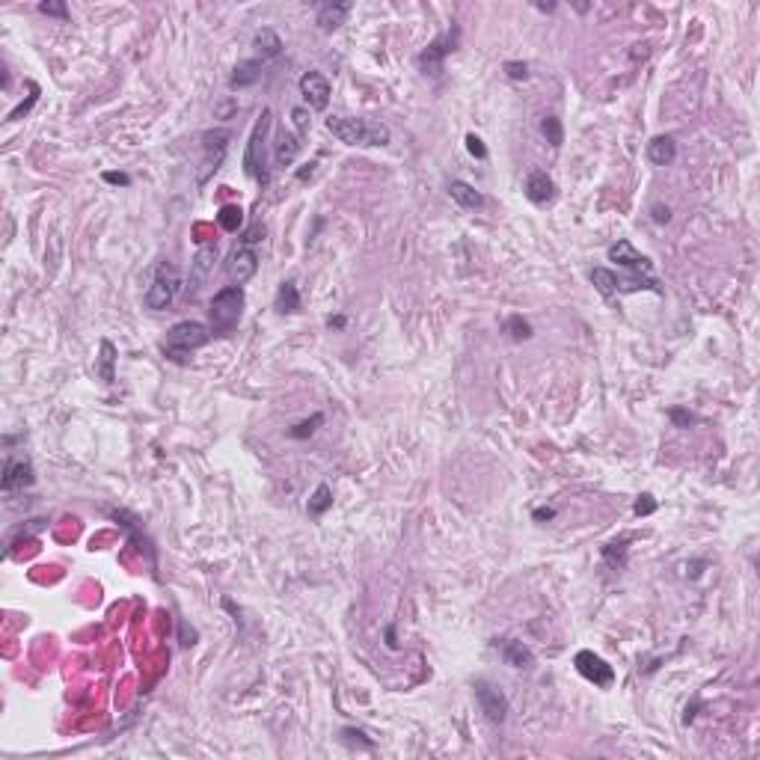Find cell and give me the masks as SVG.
<instances>
[{"label": "cell", "instance_id": "obj_11", "mask_svg": "<svg viewBox=\"0 0 760 760\" xmlns=\"http://www.w3.org/2000/svg\"><path fill=\"white\" fill-rule=\"evenodd\" d=\"M226 270H229V277L235 279V285H247L252 277H256V270H259L256 250H252V247H235L232 256H229Z\"/></svg>", "mask_w": 760, "mask_h": 760}, {"label": "cell", "instance_id": "obj_39", "mask_svg": "<svg viewBox=\"0 0 760 760\" xmlns=\"http://www.w3.org/2000/svg\"><path fill=\"white\" fill-rule=\"evenodd\" d=\"M466 152L473 155V158H478V160H484V158H487V146H484V140H481V137H476V134H466Z\"/></svg>", "mask_w": 760, "mask_h": 760}, {"label": "cell", "instance_id": "obj_5", "mask_svg": "<svg viewBox=\"0 0 760 760\" xmlns=\"http://www.w3.org/2000/svg\"><path fill=\"white\" fill-rule=\"evenodd\" d=\"M178 292H182V274H178V267L173 262H160L158 270H155V277H152V285L146 288L143 303H146V309L160 312L175 300Z\"/></svg>", "mask_w": 760, "mask_h": 760}, {"label": "cell", "instance_id": "obj_32", "mask_svg": "<svg viewBox=\"0 0 760 760\" xmlns=\"http://www.w3.org/2000/svg\"><path fill=\"white\" fill-rule=\"evenodd\" d=\"M36 101H39V83H30V96H27V101H21V104H18V107H15V111H12L6 119H9V122H18L21 116H27V113H30V107H33Z\"/></svg>", "mask_w": 760, "mask_h": 760}, {"label": "cell", "instance_id": "obj_4", "mask_svg": "<svg viewBox=\"0 0 760 760\" xmlns=\"http://www.w3.org/2000/svg\"><path fill=\"white\" fill-rule=\"evenodd\" d=\"M241 312H244V288L241 285H226L220 288L214 297H211V333H232L235 327H238V321H241Z\"/></svg>", "mask_w": 760, "mask_h": 760}, {"label": "cell", "instance_id": "obj_47", "mask_svg": "<svg viewBox=\"0 0 760 760\" xmlns=\"http://www.w3.org/2000/svg\"><path fill=\"white\" fill-rule=\"evenodd\" d=\"M345 324H348V318H345V315H336V318H327V327H330V330H333V327H336V330H342V327H345Z\"/></svg>", "mask_w": 760, "mask_h": 760}, {"label": "cell", "instance_id": "obj_7", "mask_svg": "<svg viewBox=\"0 0 760 760\" xmlns=\"http://www.w3.org/2000/svg\"><path fill=\"white\" fill-rule=\"evenodd\" d=\"M229 140H232L229 131H205L202 134V164H199L202 170H199V175H196L199 185H205L211 178V173L220 170L223 158L229 152Z\"/></svg>", "mask_w": 760, "mask_h": 760}, {"label": "cell", "instance_id": "obj_44", "mask_svg": "<svg viewBox=\"0 0 760 760\" xmlns=\"http://www.w3.org/2000/svg\"><path fill=\"white\" fill-rule=\"evenodd\" d=\"M315 167H318L315 160H309V164H303V167L297 170V182H306V178H312V175H315Z\"/></svg>", "mask_w": 760, "mask_h": 760}, {"label": "cell", "instance_id": "obj_17", "mask_svg": "<svg viewBox=\"0 0 760 760\" xmlns=\"http://www.w3.org/2000/svg\"><path fill=\"white\" fill-rule=\"evenodd\" d=\"M674 158H677V143L672 137H654L647 143V160L654 167H672L674 164Z\"/></svg>", "mask_w": 760, "mask_h": 760}, {"label": "cell", "instance_id": "obj_15", "mask_svg": "<svg viewBox=\"0 0 760 760\" xmlns=\"http://www.w3.org/2000/svg\"><path fill=\"white\" fill-rule=\"evenodd\" d=\"M526 196H529V202H535V205H547L550 199L555 196V182L544 170H535L526 178Z\"/></svg>", "mask_w": 760, "mask_h": 760}, {"label": "cell", "instance_id": "obj_28", "mask_svg": "<svg viewBox=\"0 0 760 760\" xmlns=\"http://www.w3.org/2000/svg\"><path fill=\"white\" fill-rule=\"evenodd\" d=\"M217 223H220L223 232H238L244 226V211H241V205H223L220 214H217Z\"/></svg>", "mask_w": 760, "mask_h": 760}, {"label": "cell", "instance_id": "obj_18", "mask_svg": "<svg viewBox=\"0 0 760 760\" xmlns=\"http://www.w3.org/2000/svg\"><path fill=\"white\" fill-rule=\"evenodd\" d=\"M300 149H303V143H300V134H294V131H282L279 137H277V149H274V158H277V167H292L294 160H297V155H300Z\"/></svg>", "mask_w": 760, "mask_h": 760}, {"label": "cell", "instance_id": "obj_24", "mask_svg": "<svg viewBox=\"0 0 760 760\" xmlns=\"http://www.w3.org/2000/svg\"><path fill=\"white\" fill-rule=\"evenodd\" d=\"M297 309H300V292H297V285L288 279V282L279 285V292H277V312H282V315L288 312V315H292Z\"/></svg>", "mask_w": 760, "mask_h": 760}, {"label": "cell", "instance_id": "obj_6", "mask_svg": "<svg viewBox=\"0 0 760 760\" xmlns=\"http://www.w3.org/2000/svg\"><path fill=\"white\" fill-rule=\"evenodd\" d=\"M458 45H461V27H458V24H451V27H448L446 33H440L433 42H428V48L419 53V57H416V63H419V68L425 71V75H433V78H437L440 71H443L446 57H448L451 51H458Z\"/></svg>", "mask_w": 760, "mask_h": 760}, {"label": "cell", "instance_id": "obj_9", "mask_svg": "<svg viewBox=\"0 0 760 760\" xmlns=\"http://www.w3.org/2000/svg\"><path fill=\"white\" fill-rule=\"evenodd\" d=\"M573 665H576L579 674H582L585 680H591L594 686H600V689H606V686L615 683V668L603 657H597L594 650H579V654L573 657Z\"/></svg>", "mask_w": 760, "mask_h": 760}, {"label": "cell", "instance_id": "obj_38", "mask_svg": "<svg viewBox=\"0 0 760 760\" xmlns=\"http://www.w3.org/2000/svg\"><path fill=\"white\" fill-rule=\"evenodd\" d=\"M292 122H294L297 134L306 137V131H309V111H306V107H294V111H292Z\"/></svg>", "mask_w": 760, "mask_h": 760}, {"label": "cell", "instance_id": "obj_31", "mask_svg": "<svg viewBox=\"0 0 760 760\" xmlns=\"http://www.w3.org/2000/svg\"><path fill=\"white\" fill-rule=\"evenodd\" d=\"M505 333H508L514 342H523V339H532V324L523 321L520 315H511L505 321Z\"/></svg>", "mask_w": 760, "mask_h": 760}, {"label": "cell", "instance_id": "obj_25", "mask_svg": "<svg viewBox=\"0 0 760 760\" xmlns=\"http://www.w3.org/2000/svg\"><path fill=\"white\" fill-rule=\"evenodd\" d=\"M333 508V487L330 484H318L315 493L309 496V514L312 517H321Z\"/></svg>", "mask_w": 760, "mask_h": 760}, {"label": "cell", "instance_id": "obj_26", "mask_svg": "<svg viewBox=\"0 0 760 760\" xmlns=\"http://www.w3.org/2000/svg\"><path fill=\"white\" fill-rule=\"evenodd\" d=\"M540 134L547 137V143L553 149H558L565 143V128H562V119L558 116H553V113H547L544 119H540Z\"/></svg>", "mask_w": 760, "mask_h": 760}, {"label": "cell", "instance_id": "obj_14", "mask_svg": "<svg viewBox=\"0 0 760 760\" xmlns=\"http://www.w3.org/2000/svg\"><path fill=\"white\" fill-rule=\"evenodd\" d=\"M214 262H217V244H202L196 250V256L190 262V285H188L190 294H196L199 285L208 279V274L214 270Z\"/></svg>", "mask_w": 760, "mask_h": 760}, {"label": "cell", "instance_id": "obj_37", "mask_svg": "<svg viewBox=\"0 0 760 760\" xmlns=\"http://www.w3.org/2000/svg\"><path fill=\"white\" fill-rule=\"evenodd\" d=\"M342 739H345V743H351V746H363V749H371L374 743L371 739H366V734L363 731H356V728H342Z\"/></svg>", "mask_w": 760, "mask_h": 760}, {"label": "cell", "instance_id": "obj_30", "mask_svg": "<svg viewBox=\"0 0 760 760\" xmlns=\"http://www.w3.org/2000/svg\"><path fill=\"white\" fill-rule=\"evenodd\" d=\"M627 544H630V538H621V540H615V544L603 547V558L615 570H624V565H627Z\"/></svg>", "mask_w": 760, "mask_h": 760}, {"label": "cell", "instance_id": "obj_19", "mask_svg": "<svg viewBox=\"0 0 760 760\" xmlns=\"http://www.w3.org/2000/svg\"><path fill=\"white\" fill-rule=\"evenodd\" d=\"M496 647L502 650V657L505 662H508L511 668H532L535 665V654L523 645V642H514V639H502L496 642Z\"/></svg>", "mask_w": 760, "mask_h": 760}, {"label": "cell", "instance_id": "obj_29", "mask_svg": "<svg viewBox=\"0 0 760 760\" xmlns=\"http://www.w3.org/2000/svg\"><path fill=\"white\" fill-rule=\"evenodd\" d=\"M321 425H324V413H312L309 419H303V422L288 428V437H292V440H306V437H312Z\"/></svg>", "mask_w": 760, "mask_h": 760}, {"label": "cell", "instance_id": "obj_33", "mask_svg": "<svg viewBox=\"0 0 760 760\" xmlns=\"http://www.w3.org/2000/svg\"><path fill=\"white\" fill-rule=\"evenodd\" d=\"M265 232H267L265 223H252V226L241 235V238H238V247H256V244H262V241H265Z\"/></svg>", "mask_w": 760, "mask_h": 760}, {"label": "cell", "instance_id": "obj_21", "mask_svg": "<svg viewBox=\"0 0 760 760\" xmlns=\"http://www.w3.org/2000/svg\"><path fill=\"white\" fill-rule=\"evenodd\" d=\"M348 12H351V4L345 0V4H324L321 9H318V27L324 30V33H333V30H339L342 24H345V18H348Z\"/></svg>", "mask_w": 760, "mask_h": 760}, {"label": "cell", "instance_id": "obj_41", "mask_svg": "<svg viewBox=\"0 0 760 760\" xmlns=\"http://www.w3.org/2000/svg\"><path fill=\"white\" fill-rule=\"evenodd\" d=\"M196 639H199V632H196L193 627H188L185 621L178 624V642H182V647H190V645H196Z\"/></svg>", "mask_w": 760, "mask_h": 760}, {"label": "cell", "instance_id": "obj_48", "mask_svg": "<svg viewBox=\"0 0 760 760\" xmlns=\"http://www.w3.org/2000/svg\"><path fill=\"white\" fill-rule=\"evenodd\" d=\"M535 6H538L540 12H553V9H555V4H535Z\"/></svg>", "mask_w": 760, "mask_h": 760}, {"label": "cell", "instance_id": "obj_2", "mask_svg": "<svg viewBox=\"0 0 760 760\" xmlns=\"http://www.w3.org/2000/svg\"><path fill=\"white\" fill-rule=\"evenodd\" d=\"M211 327L202 321H178L170 327L167 333V342H164V351L170 359H175V363H185V359L199 351V348H205L208 342H211Z\"/></svg>", "mask_w": 760, "mask_h": 760}, {"label": "cell", "instance_id": "obj_20", "mask_svg": "<svg viewBox=\"0 0 760 760\" xmlns=\"http://www.w3.org/2000/svg\"><path fill=\"white\" fill-rule=\"evenodd\" d=\"M252 48L259 51V60H277L285 45H282L277 30L262 27V30H256V36H252Z\"/></svg>", "mask_w": 760, "mask_h": 760}, {"label": "cell", "instance_id": "obj_40", "mask_svg": "<svg viewBox=\"0 0 760 760\" xmlns=\"http://www.w3.org/2000/svg\"><path fill=\"white\" fill-rule=\"evenodd\" d=\"M39 12L60 18V21H66V18H68V6L66 4H51V0H48V4H39Z\"/></svg>", "mask_w": 760, "mask_h": 760}, {"label": "cell", "instance_id": "obj_23", "mask_svg": "<svg viewBox=\"0 0 760 760\" xmlns=\"http://www.w3.org/2000/svg\"><path fill=\"white\" fill-rule=\"evenodd\" d=\"M588 277H591V285H594V288H597V292H600L603 297L618 294V285H621V279L615 277L609 267H594Z\"/></svg>", "mask_w": 760, "mask_h": 760}, {"label": "cell", "instance_id": "obj_34", "mask_svg": "<svg viewBox=\"0 0 760 760\" xmlns=\"http://www.w3.org/2000/svg\"><path fill=\"white\" fill-rule=\"evenodd\" d=\"M668 419L674 422V428H689V425L698 422L689 410H680V407H672V410H668Z\"/></svg>", "mask_w": 760, "mask_h": 760}, {"label": "cell", "instance_id": "obj_22", "mask_svg": "<svg viewBox=\"0 0 760 760\" xmlns=\"http://www.w3.org/2000/svg\"><path fill=\"white\" fill-rule=\"evenodd\" d=\"M448 193H451V199H455L461 208H481L484 205V196L473 185H466V182H451L448 185Z\"/></svg>", "mask_w": 760, "mask_h": 760}, {"label": "cell", "instance_id": "obj_42", "mask_svg": "<svg viewBox=\"0 0 760 760\" xmlns=\"http://www.w3.org/2000/svg\"><path fill=\"white\" fill-rule=\"evenodd\" d=\"M235 111H238V101H235V98H229V101H223L220 107H217L214 113H217V119H229Z\"/></svg>", "mask_w": 760, "mask_h": 760}, {"label": "cell", "instance_id": "obj_8", "mask_svg": "<svg viewBox=\"0 0 760 760\" xmlns=\"http://www.w3.org/2000/svg\"><path fill=\"white\" fill-rule=\"evenodd\" d=\"M473 689H476V701H478L481 713L491 719L493 725H502L505 716H508V698H505V692L499 689V686H493L491 680H484V677H478L473 683Z\"/></svg>", "mask_w": 760, "mask_h": 760}, {"label": "cell", "instance_id": "obj_1", "mask_svg": "<svg viewBox=\"0 0 760 760\" xmlns=\"http://www.w3.org/2000/svg\"><path fill=\"white\" fill-rule=\"evenodd\" d=\"M327 131L339 143H345V146H386L392 140V134L384 122L359 119V116H330Z\"/></svg>", "mask_w": 760, "mask_h": 760}, {"label": "cell", "instance_id": "obj_16", "mask_svg": "<svg viewBox=\"0 0 760 760\" xmlns=\"http://www.w3.org/2000/svg\"><path fill=\"white\" fill-rule=\"evenodd\" d=\"M262 66H265V60H241L238 66L232 68L229 89H247L252 83H259L262 81Z\"/></svg>", "mask_w": 760, "mask_h": 760}, {"label": "cell", "instance_id": "obj_3", "mask_svg": "<svg viewBox=\"0 0 760 760\" xmlns=\"http://www.w3.org/2000/svg\"><path fill=\"white\" fill-rule=\"evenodd\" d=\"M270 119H274V113L262 111L259 122H256V128H252L250 140H247V152H244V170L250 178H256V182L265 188L270 182V167H267V134H270Z\"/></svg>", "mask_w": 760, "mask_h": 760}, {"label": "cell", "instance_id": "obj_27", "mask_svg": "<svg viewBox=\"0 0 760 760\" xmlns=\"http://www.w3.org/2000/svg\"><path fill=\"white\" fill-rule=\"evenodd\" d=\"M113 363H116V348H113V342H101V359H98V374L101 380H107V384H113L116 374H113Z\"/></svg>", "mask_w": 760, "mask_h": 760}, {"label": "cell", "instance_id": "obj_10", "mask_svg": "<svg viewBox=\"0 0 760 760\" xmlns=\"http://www.w3.org/2000/svg\"><path fill=\"white\" fill-rule=\"evenodd\" d=\"M300 96L303 101L312 107V111H327L330 104V81L321 75V71H306L300 78Z\"/></svg>", "mask_w": 760, "mask_h": 760}, {"label": "cell", "instance_id": "obj_13", "mask_svg": "<svg viewBox=\"0 0 760 760\" xmlns=\"http://www.w3.org/2000/svg\"><path fill=\"white\" fill-rule=\"evenodd\" d=\"M36 481V473H33V463L30 458H9L6 466H4V491L12 493V491H24Z\"/></svg>", "mask_w": 760, "mask_h": 760}, {"label": "cell", "instance_id": "obj_35", "mask_svg": "<svg viewBox=\"0 0 760 760\" xmlns=\"http://www.w3.org/2000/svg\"><path fill=\"white\" fill-rule=\"evenodd\" d=\"M632 511H636V517H647V514H654L657 511V499L650 496V493H642L636 499V505H632Z\"/></svg>", "mask_w": 760, "mask_h": 760}, {"label": "cell", "instance_id": "obj_45", "mask_svg": "<svg viewBox=\"0 0 760 760\" xmlns=\"http://www.w3.org/2000/svg\"><path fill=\"white\" fill-rule=\"evenodd\" d=\"M654 220L657 223H668V220H672V211L662 208V205H654Z\"/></svg>", "mask_w": 760, "mask_h": 760}, {"label": "cell", "instance_id": "obj_46", "mask_svg": "<svg viewBox=\"0 0 760 760\" xmlns=\"http://www.w3.org/2000/svg\"><path fill=\"white\" fill-rule=\"evenodd\" d=\"M538 523H544V520H553L555 517V508H535V514H532Z\"/></svg>", "mask_w": 760, "mask_h": 760}, {"label": "cell", "instance_id": "obj_36", "mask_svg": "<svg viewBox=\"0 0 760 760\" xmlns=\"http://www.w3.org/2000/svg\"><path fill=\"white\" fill-rule=\"evenodd\" d=\"M505 75H508L511 81H526L529 78V66L520 63V60H508V63H505Z\"/></svg>", "mask_w": 760, "mask_h": 760}, {"label": "cell", "instance_id": "obj_12", "mask_svg": "<svg viewBox=\"0 0 760 760\" xmlns=\"http://www.w3.org/2000/svg\"><path fill=\"white\" fill-rule=\"evenodd\" d=\"M609 262H618L621 267H627V270H632V274H650V259L647 256H642V252L632 247L630 241H618V244H612L609 247Z\"/></svg>", "mask_w": 760, "mask_h": 760}, {"label": "cell", "instance_id": "obj_43", "mask_svg": "<svg viewBox=\"0 0 760 760\" xmlns=\"http://www.w3.org/2000/svg\"><path fill=\"white\" fill-rule=\"evenodd\" d=\"M104 182H107V185H119V188H128V185H131V178L125 175V173H104Z\"/></svg>", "mask_w": 760, "mask_h": 760}]
</instances>
